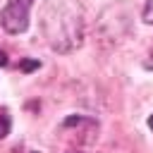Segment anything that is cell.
I'll return each instance as SVG.
<instances>
[{"label": "cell", "instance_id": "cell-1", "mask_svg": "<svg viewBox=\"0 0 153 153\" xmlns=\"http://www.w3.org/2000/svg\"><path fill=\"white\" fill-rule=\"evenodd\" d=\"M38 22L55 53H72L84 43V12L74 0H45Z\"/></svg>", "mask_w": 153, "mask_h": 153}, {"label": "cell", "instance_id": "cell-2", "mask_svg": "<svg viewBox=\"0 0 153 153\" xmlns=\"http://www.w3.org/2000/svg\"><path fill=\"white\" fill-rule=\"evenodd\" d=\"M33 0H7L0 14V24L7 33L17 36L29 29V12H31Z\"/></svg>", "mask_w": 153, "mask_h": 153}, {"label": "cell", "instance_id": "cell-11", "mask_svg": "<svg viewBox=\"0 0 153 153\" xmlns=\"http://www.w3.org/2000/svg\"><path fill=\"white\" fill-rule=\"evenodd\" d=\"M33 153H36V151H33Z\"/></svg>", "mask_w": 153, "mask_h": 153}, {"label": "cell", "instance_id": "cell-9", "mask_svg": "<svg viewBox=\"0 0 153 153\" xmlns=\"http://www.w3.org/2000/svg\"><path fill=\"white\" fill-rule=\"evenodd\" d=\"M148 127H151V129H153V115H151V117H148Z\"/></svg>", "mask_w": 153, "mask_h": 153}, {"label": "cell", "instance_id": "cell-7", "mask_svg": "<svg viewBox=\"0 0 153 153\" xmlns=\"http://www.w3.org/2000/svg\"><path fill=\"white\" fill-rule=\"evenodd\" d=\"M143 69H148V72H153V48L148 50V55H146V60H143Z\"/></svg>", "mask_w": 153, "mask_h": 153}, {"label": "cell", "instance_id": "cell-10", "mask_svg": "<svg viewBox=\"0 0 153 153\" xmlns=\"http://www.w3.org/2000/svg\"><path fill=\"white\" fill-rule=\"evenodd\" d=\"M69 153H84V151H69Z\"/></svg>", "mask_w": 153, "mask_h": 153}, {"label": "cell", "instance_id": "cell-4", "mask_svg": "<svg viewBox=\"0 0 153 153\" xmlns=\"http://www.w3.org/2000/svg\"><path fill=\"white\" fill-rule=\"evenodd\" d=\"M141 17H143V22H146V24H151V26H153V0H146Z\"/></svg>", "mask_w": 153, "mask_h": 153}, {"label": "cell", "instance_id": "cell-3", "mask_svg": "<svg viewBox=\"0 0 153 153\" xmlns=\"http://www.w3.org/2000/svg\"><path fill=\"white\" fill-rule=\"evenodd\" d=\"M60 129L69 131L72 134V141H76L79 146H91L96 141V134H98V122L86 117V115H69Z\"/></svg>", "mask_w": 153, "mask_h": 153}, {"label": "cell", "instance_id": "cell-5", "mask_svg": "<svg viewBox=\"0 0 153 153\" xmlns=\"http://www.w3.org/2000/svg\"><path fill=\"white\" fill-rule=\"evenodd\" d=\"M19 69H22V72H33V69H38V62H36V60H22Z\"/></svg>", "mask_w": 153, "mask_h": 153}, {"label": "cell", "instance_id": "cell-6", "mask_svg": "<svg viewBox=\"0 0 153 153\" xmlns=\"http://www.w3.org/2000/svg\"><path fill=\"white\" fill-rule=\"evenodd\" d=\"M7 134H10V117L0 115V139H2V136H7Z\"/></svg>", "mask_w": 153, "mask_h": 153}, {"label": "cell", "instance_id": "cell-8", "mask_svg": "<svg viewBox=\"0 0 153 153\" xmlns=\"http://www.w3.org/2000/svg\"><path fill=\"white\" fill-rule=\"evenodd\" d=\"M5 65H7V55L0 50V67H5Z\"/></svg>", "mask_w": 153, "mask_h": 153}]
</instances>
